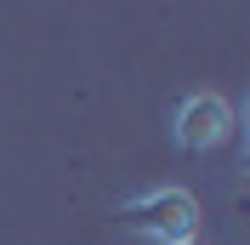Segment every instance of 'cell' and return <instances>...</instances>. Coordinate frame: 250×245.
Here are the masks:
<instances>
[{
	"label": "cell",
	"instance_id": "2",
	"mask_svg": "<svg viewBox=\"0 0 250 245\" xmlns=\"http://www.w3.org/2000/svg\"><path fill=\"white\" fill-rule=\"evenodd\" d=\"M171 137H176V148H188V154L222 148V143L233 137V103H228V97H216V92L182 97V103H176V114H171Z\"/></svg>",
	"mask_w": 250,
	"mask_h": 245
},
{
	"label": "cell",
	"instance_id": "3",
	"mask_svg": "<svg viewBox=\"0 0 250 245\" xmlns=\"http://www.w3.org/2000/svg\"><path fill=\"white\" fill-rule=\"evenodd\" d=\"M182 245H205V240H182Z\"/></svg>",
	"mask_w": 250,
	"mask_h": 245
},
{
	"label": "cell",
	"instance_id": "1",
	"mask_svg": "<svg viewBox=\"0 0 250 245\" xmlns=\"http://www.w3.org/2000/svg\"><path fill=\"white\" fill-rule=\"evenodd\" d=\"M125 217H131L137 234H148V240H159V245H182V240H193V228H199V205H193L188 188L137 194L131 205H125Z\"/></svg>",
	"mask_w": 250,
	"mask_h": 245
}]
</instances>
